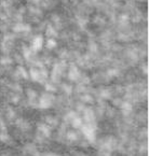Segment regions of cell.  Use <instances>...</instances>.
<instances>
[{
    "label": "cell",
    "instance_id": "9c48e42d",
    "mask_svg": "<svg viewBox=\"0 0 149 156\" xmlns=\"http://www.w3.org/2000/svg\"><path fill=\"white\" fill-rule=\"evenodd\" d=\"M56 41L54 40V39H49L48 40V42H46V46L49 47V49H53V47H55L56 46Z\"/></svg>",
    "mask_w": 149,
    "mask_h": 156
},
{
    "label": "cell",
    "instance_id": "7c38bea8",
    "mask_svg": "<svg viewBox=\"0 0 149 156\" xmlns=\"http://www.w3.org/2000/svg\"><path fill=\"white\" fill-rule=\"evenodd\" d=\"M46 156H60V155H58V154H48Z\"/></svg>",
    "mask_w": 149,
    "mask_h": 156
},
{
    "label": "cell",
    "instance_id": "ba28073f",
    "mask_svg": "<svg viewBox=\"0 0 149 156\" xmlns=\"http://www.w3.org/2000/svg\"><path fill=\"white\" fill-rule=\"evenodd\" d=\"M14 30L15 31H26L29 30V26L28 25H24V24H17L14 27Z\"/></svg>",
    "mask_w": 149,
    "mask_h": 156
},
{
    "label": "cell",
    "instance_id": "52a82bcc",
    "mask_svg": "<svg viewBox=\"0 0 149 156\" xmlns=\"http://www.w3.org/2000/svg\"><path fill=\"white\" fill-rule=\"evenodd\" d=\"M40 131H41L46 137H49L50 135H51V128H50L49 126H46V125H41L40 127Z\"/></svg>",
    "mask_w": 149,
    "mask_h": 156
},
{
    "label": "cell",
    "instance_id": "7a4b0ae2",
    "mask_svg": "<svg viewBox=\"0 0 149 156\" xmlns=\"http://www.w3.org/2000/svg\"><path fill=\"white\" fill-rule=\"evenodd\" d=\"M52 102H53V97L52 96L48 95V94H43V95L40 97V100H39V106L42 109H48L52 106Z\"/></svg>",
    "mask_w": 149,
    "mask_h": 156
},
{
    "label": "cell",
    "instance_id": "3957f363",
    "mask_svg": "<svg viewBox=\"0 0 149 156\" xmlns=\"http://www.w3.org/2000/svg\"><path fill=\"white\" fill-rule=\"evenodd\" d=\"M42 46H43V38L41 36L35 37L31 41V49H34L35 52H37V51H40L42 49Z\"/></svg>",
    "mask_w": 149,
    "mask_h": 156
},
{
    "label": "cell",
    "instance_id": "6da1fadb",
    "mask_svg": "<svg viewBox=\"0 0 149 156\" xmlns=\"http://www.w3.org/2000/svg\"><path fill=\"white\" fill-rule=\"evenodd\" d=\"M82 131H83V135L87 137L90 142H93V141L95 140V137H96V131H95V127H93L92 124L88 123V124H85V125H82Z\"/></svg>",
    "mask_w": 149,
    "mask_h": 156
},
{
    "label": "cell",
    "instance_id": "8992f818",
    "mask_svg": "<svg viewBox=\"0 0 149 156\" xmlns=\"http://www.w3.org/2000/svg\"><path fill=\"white\" fill-rule=\"evenodd\" d=\"M71 125H73V128H79L82 126V120L78 116H75V118L71 120Z\"/></svg>",
    "mask_w": 149,
    "mask_h": 156
},
{
    "label": "cell",
    "instance_id": "30bf717a",
    "mask_svg": "<svg viewBox=\"0 0 149 156\" xmlns=\"http://www.w3.org/2000/svg\"><path fill=\"white\" fill-rule=\"evenodd\" d=\"M77 138H78V136H77L76 133H68V139L70 141L77 140Z\"/></svg>",
    "mask_w": 149,
    "mask_h": 156
},
{
    "label": "cell",
    "instance_id": "277c9868",
    "mask_svg": "<svg viewBox=\"0 0 149 156\" xmlns=\"http://www.w3.org/2000/svg\"><path fill=\"white\" fill-rule=\"evenodd\" d=\"M79 76H80V71H79V69L77 68V67H75V66H73V67L70 68V70H69V72H68L69 79H70L71 81H75L79 78Z\"/></svg>",
    "mask_w": 149,
    "mask_h": 156
},
{
    "label": "cell",
    "instance_id": "5b68a950",
    "mask_svg": "<svg viewBox=\"0 0 149 156\" xmlns=\"http://www.w3.org/2000/svg\"><path fill=\"white\" fill-rule=\"evenodd\" d=\"M30 76L34 81H39L40 80V76H41V72L39 70H37V69H31Z\"/></svg>",
    "mask_w": 149,
    "mask_h": 156
},
{
    "label": "cell",
    "instance_id": "8fae6325",
    "mask_svg": "<svg viewBox=\"0 0 149 156\" xmlns=\"http://www.w3.org/2000/svg\"><path fill=\"white\" fill-rule=\"evenodd\" d=\"M19 70H21V73H22V76H27L26 72H25V70H23V68H19Z\"/></svg>",
    "mask_w": 149,
    "mask_h": 156
}]
</instances>
